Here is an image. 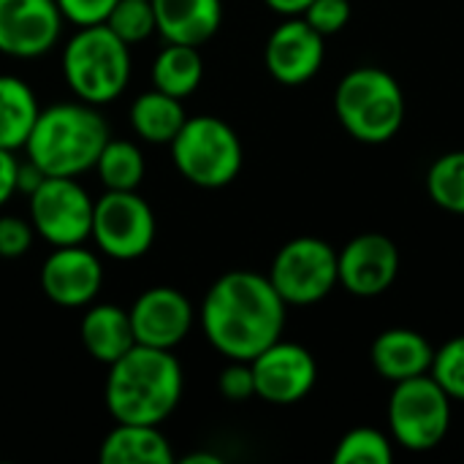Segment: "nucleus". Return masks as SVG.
Segmentation results:
<instances>
[{"mask_svg":"<svg viewBox=\"0 0 464 464\" xmlns=\"http://www.w3.org/2000/svg\"><path fill=\"white\" fill-rule=\"evenodd\" d=\"M266 277L285 304H315L340 285L337 250L318 237H296L277 250Z\"/></svg>","mask_w":464,"mask_h":464,"instance_id":"obj_8","label":"nucleus"},{"mask_svg":"<svg viewBox=\"0 0 464 464\" xmlns=\"http://www.w3.org/2000/svg\"><path fill=\"white\" fill-rule=\"evenodd\" d=\"M182 364L171 351L133 345L125 356L109 364L103 389L106 411L120 424L160 427L182 400Z\"/></svg>","mask_w":464,"mask_h":464,"instance_id":"obj_2","label":"nucleus"},{"mask_svg":"<svg viewBox=\"0 0 464 464\" xmlns=\"http://www.w3.org/2000/svg\"><path fill=\"white\" fill-rule=\"evenodd\" d=\"M103 285L101 258L84 245L54 247L41 266V288L60 307H87Z\"/></svg>","mask_w":464,"mask_h":464,"instance_id":"obj_16","label":"nucleus"},{"mask_svg":"<svg viewBox=\"0 0 464 464\" xmlns=\"http://www.w3.org/2000/svg\"><path fill=\"white\" fill-rule=\"evenodd\" d=\"M340 125L362 144L392 141L405 122V92L400 82L375 65L348 71L334 90Z\"/></svg>","mask_w":464,"mask_h":464,"instance_id":"obj_4","label":"nucleus"},{"mask_svg":"<svg viewBox=\"0 0 464 464\" xmlns=\"http://www.w3.org/2000/svg\"><path fill=\"white\" fill-rule=\"evenodd\" d=\"M430 375L443 386V392L454 402H464V334L449 340L443 348L435 351Z\"/></svg>","mask_w":464,"mask_h":464,"instance_id":"obj_28","label":"nucleus"},{"mask_svg":"<svg viewBox=\"0 0 464 464\" xmlns=\"http://www.w3.org/2000/svg\"><path fill=\"white\" fill-rule=\"evenodd\" d=\"M144 171V155L128 139H109L95 160V174L106 190H139Z\"/></svg>","mask_w":464,"mask_h":464,"instance_id":"obj_24","label":"nucleus"},{"mask_svg":"<svg viewBox=\"0 0 464 464\" xmlns=\"http://www.w3.org/2000/svg\"><path fill=\"white\" fill-rule=\"evenodd\" d=\"M427 193L440 209L464 215V150L446 152L430 166Z\"/></svg>","mask_w":464,"mask_h":464,"instance_id":"obj_25","label":"nucleus"},{"mask_svg":"<svg viewBox=\"0 0 464 464\" xmlns=\"http://www.w3.org/2000/svg\"><path fill=\"white\" fill-rule=\"evenodd\" d=\"M218 389L228 402H247L250 397H256L250 362H228V367L218 378Z\"/></svg>","mask_w":464,"mask_h":464,"instance_id":"obj_32","label":"nucleus"},{"mask_svg":"<svg viewBox=\"0 0 464 464\" xmlns=\"http://www.w3.org/2000/svg\"><path fill=\"white\" fill-rule=\"evenodd\" d=\"M63 19L76 24V27H90V24H103L117 5V0H54Z\"/></svg>","mask_w":464,"mask_h":464,"instance_id":"obj_31","label":"nucleus"},{"mask_svg":"<svg viewBox=\"0 0 464 464\" xmlns=\"http://www.w3.org/2000/svg\"><path fill=\"white\" fill-rule=\"evenodd\" d=\"M128 315L136 345H150L160 351H174L190 334L196 321L190 299L171 285H155L139 294Z\"/></svg>","mask_w":464,"mask_h":464,"instance_id":"obj_13","label":"nucleus"},{"mask_svg":"<svg viewBox=\"0 0 464 464\" xmlns=\"http://www.w3.org/2000/svg\"><path fill=\"white\" fill-rule=\"evenodd\" d=\"M223 459L218 454H204V451H196V454H188L182 457V464H220Z\"/></svg>","mask_w":464,"mask_h":464,"instance_id":"obj_36","label":"nucleus"},{"mask_svg":"<svg viewBox=\"0 0 464 464\" xmlns=\"http://www.w3.org/2000/svg\"><path fill=\"white\" fill-rule=\"evenodd\" d=\"M54 0H0V54L35 60L49 54L63 35Z\"/></svg>","mask_w":464,"mask_h":464,"instance_id":"obj_12","label":"nucleus"},{"mask_svg":"<svg viewBox=\"0 0 464 464\" xmlns=\"http://www.w3.org/2000/svg\"><path fill=\"white\" fill-rule=\"evenodd\" d=\"M310 27H315L324 38L337 35L351 22V3L348 0H313L302 14Z\"/></svg>","mask_w":464,"mask_h":464,"instance_id":"obj_29","label":"nucleus"},{"mask_svg":"<svg viewBox=\"0 0 464 464\" xmlns=\"http://www.w3.org/2000/svg\"><path fill=\"white\" fill-rule=\"evenodd\" d=\"M451 397L427 372L394 383L389 397V430L394 443L424 454L438 449L451 430Z\"/></svg>","mask_w":464,"mask_h":464,"instance_id":"obj_7","label":"nucleus"},{"mask_svg":"<svg viewBox=\"0 0 464 464\" xmlns=\"http://www.w3.org/2000/svg\"><path fill=\"white\" fill-rule=\"evenodd\" d=\"M41 106L33 87L11 73H0V147L22 150Z\"/></svg>","mask_w":464,"mask_h":464,"instance_id":"obj_22","label":"nucleus"},{"mask_svg":"<svg viewBox=\"0 0 464 464\" xmlns=\"http://www.w3.org/2000/svg\"><path fill=\"white\" fill-rule=\"evenodd\" d=\"M35 228L30 218L16 215H0V258H19L33 247Z\"/></svg>","mask_w":464,"mask_h":464,"instance_id":"obj_30","label":"nucleus"},{"mask_svg":"<svg viewBox=\"0 0 464 464\" xmlns=\"http://www.w3.org/2000/svg\"><path fill=\"white\" fill-rule=\"evenodd\" d=\"M201 79H204V60L198 54V46L166 44L152 63V87L179 101L193 95Z\"/></svg>","mask_w":464,"mask_h":464,"instance_id":"obj_23","label":"nucleus"},{"mask_svg":"<svg viewBox=\"0 0 464 464\" xmlns=\"http://www.w3.org/2000/svg\"><path fill=\"white\" fill-rule=\"evenodd\" d=\"M171 160L177 171L196 188L218 190L231 185L242 171V141L237 130L212 114L188 117L171 139Z\"/></svg>","mask_w":464,"mask_h":464,"instance_id":"obj_6","label":"nucleus"},{"mask_svg":"<svg viewBox=\"0 0 464 464\" xmlns=\"http://www.w3.org/2000/svg\"><path fill=\"white\" fill-rule=\"evenodd\" d=\"M435 359L430 340L413 329H386L375 337L370 348V362L375 372L392 383L427 375Z\"/></svg>","mask_w":464,"mask_h":464,"instance_id":"obj_18","label":"nucleus"},{"mask_svg":"<svg viewBox=\"0 0 464 464\" xmlns=\"http://www.w3.org/2000/svg\"><path fill=\"white\" fill-rule=\"evenodd\" d=\"M400 275V250L383 234H359L337 253V280L359 299L381 296Z\"/></svg>","mask_w":464,"mask_h":464,"instance_id":"obj_14","label":"nucleus"},{"mask_svg":"<svg viewBox=\"0 0 464 464\" xmlns=\"http://www.w3.org/2000/svg\"><path fill=\"white\" fill-rule=\"evenodd\" d=\"M264 3L280 16H302L313 0H264Z\"/></svg>","mask_w":464,"mask_h":464,"instance_id":"obj_35","label":"nucleus"},{"mask_svg":"<svg viewBox=\"0 0 464 464\" xmlns=\"http://www.w3.org/2000/svg\"><path fill=\"white\" fill-rule=\"evenodd\" d=\"M79 334L87 353L106 367L136 345L130 315L117 304H87V313L79 324Z\"/></svg>","mask_w":464,"mask_h":464,"instance_id":"obj_19","label":"nucleus"},{"mask_svg":"<svg viewBox=\"0 0 464 464\" xmlns=\"http://www.w3.org/2000/svg\"><path fill=\"white\" fill-rule=\"evenodd\" d=\"M109 139V122L98 106L63 101L38 111L22 150L46 177H82L95 169Z\"/></svg>","mask_w":464,"mask_h":464,"instance_id":"obj_3","label":"nucleus"},{"mask_svg":"<svg viewBox=\"0 0 464 464\" xmlns=\"http://www.w3.org/2000/svg\"><path fill=\"white\" fill-rule=\"evenodd\" d=\"M117 38H122L128 46L147 41L155 33V11L152 0H117L109 19L103 22Z\"/></svg>","mask_w":464,"mask_h":464,"instance_id":"obj_27","label":"nucleus"},{"mask_svg":"<svg viewBox=\"0 0 464 464\" xmlns=\"http://www.w3.org/2000/svg\"><path fill=\"white\" fill-rule=\"evenodd\" d=\"M324 41L326 38L315 27H310L304 16H285L266 41V71L275 82L288 87L310 82L324 65Z\"/></svg>","mask_w":464,"mask_h":464,"instance_id":"obj_15","label":"nucleus"},{"mask_svg":"<svg viewBox=\"0 0 464 464\" xmlns=\"http://www.w3.org/2000/svg\"><path fill=\"white\" fill-rule=\"evenodd\" d=\"M16 169H19V160L14 150L0 147V207L8 204L11 196L16 193Z\"/></svg>","mask_w":464,"mask_h":464,"instance_id":"obj_33","label":"nucleus"},{"mask_svg":"<svg viewBox=\"0 0 464 464\" xmlns=\"http://www.w3.org/2000/svg\"><path fill=\"white\" fill-rule=\"evenodd\" d=\"M285 302L266 275L234 269L220 275L198 310L207 343L228 362H253L280 340L285 329Z\"/></svg>","mask_w":464,"mask_h":464,"instance_id":"obj_1","label":"nucleus"},{"mask_svg":"<svg viewBox=\"0 0 464 464\" xmlns=\"http://www.w3.org/2000/svg\"><path fill=\"white\" fill-rule=\"evenodd\" d=\"M394 449L389 435L372 427L351 430L334 451V464H392Z\"/></svg>","mask_w":464,"mask_h":464,"instance_id":"obj_26","label":"nucleus"},{"mask_svg":"<svg viewBox=\"0 0 464 464\" xmlns=\"http://www.w3.org/2000/svg\"><path fill=\"white\" fill-rule=\"evenodd\" d=\"M130 46L106 24L79 27L63 49V76L76 101L103 106L117 101L130 82Z\"/></svg>","mask_w":464,"mask_h":464,"instance_id":"obj_5","label":"nucleus"},{"mask_svg":"<svg viewBox=\"0 0 464 464\" xmlns=\"http://www.w3.org/2000/svg\"><path fill=\"white\" fill-rule=\"evenodd\" d=\"M155 33L166 44L201 46L223 22V0H152Z\"/></svg>","mask_w":464,"mask_h":464,"instance_id":"obj_17","label":"nucleus"},{"mask_svg":"<svg viewBox=\"0 0 464 464\" xmlns=\"http://www.w3.org/2000/svg\"><path fill=\"white\" fill-rule=\"evenodd\" d=\"M44 171L30 160V158H24V160H19V169H16V193H33L41 182H44Z\"/></svg>","mask_w":464,"mask_h":464,"instance_id":"obj_34","label":"nucleus"},{"mask_svg":"<svg viewBox=\"0 0 464 464\" xmlns=\"http://www.w3.org/2000/svg\"><path fill=\"white\" fill-rule=\"evenodd\" d=\"M101 464H171L174 449L155 424H114L98 449Z\"/></svg>","mask_w":464,"mask_h":464,"instance_id":"obj_20","label":"nucleus"},{"mask_svg":"<svg viewBox=\"0 0 464 464\" xmlns=\"http://www.w3.org/2000/svg\"><path fill=\"white\" fill-rule=\"evenodd\" d=\"M155 234V212L136 190H106L92 204L90 239L114 261H136L147 256Z\"/></svg>","mask_w":464,"mask_h":464,"instance_id":"obj_9","label":"nucleus"},{"mask_svg":"<svg viewBox=\"0 0 464 464\" xmlns=\"http://www.w3.org/2000/svg\"><path fill=\"white\" fill-rule=\"evenodd\" d=\"M35 237L52 247L84 245L92 231V198L76 177H44L27 196Z\"/></svg>","mask_w":464,"mask_h":464,"instance_id":"obj_10","label":"nucleus"},{"mask_svg":"<svg viewBox=\"0 0 464 464\" xmlns=\"http://www.w3.org/2000/svg\"><path fill=\"white\" fill-rule=\"evenodd\" d=\"M128 120L139 139H144L150 144H171V139L179 133V128L185 125L188 117H185L179 98L166 95L152 87V90L136 95V101L130 103Z\"/></svg>","mask_w":464,"mask_h":464,"instance_id":"obj_21","label":"nucleus"},{"mask_svg":"<svg viewBox=\"0 0 464 464\" xmlns=\"http://www.w3.org/2000/svg\"><path fill=\"white\" fill-rule=\"evenodd\" d=\"M250 370L256 381V397L269 405H296L313 392L318 381V364L313 353L285 340L264 348L250 362Z\"/></svg>","mask_w":464,"mask_h":464,"instance_id":"obj_11","label":"nucleus"}]
</instances>
